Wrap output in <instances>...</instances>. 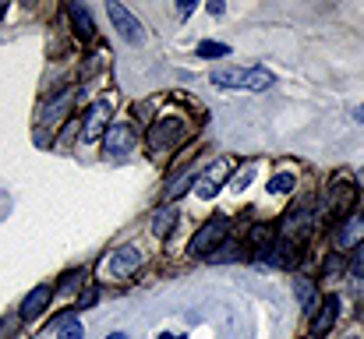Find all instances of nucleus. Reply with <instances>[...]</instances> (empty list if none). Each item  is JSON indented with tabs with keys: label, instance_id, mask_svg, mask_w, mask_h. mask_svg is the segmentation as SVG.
Listing matches in <instances>:
<instances>
[{
	"label": "nucleus",
	"instance_id": "nucleus-22",
	"mask_svg": "<svg viewBox=\"0 0 364 339\" xmlns=\"http://www.w3.org/2000/svg\"><path fill=\"white\" fill-rule=\"evenodd\" d=\"M287 191H294V173H276L269 181V195H287Z\"/></svg>",
	"mask_w": 364,
	"mask_h": 339
},
{
	"label": "nucleus",
	"instance_id": "nucleus-3",
	"mask_svg": "<svg viewBox=\"0 0 364 339\" xmlns=\"http://www.w3.org/2000/svg\"><path fill=\"white\" fill-rule=\"evenodd\" d=\"M311 230H315V212H311L308 205H301L297 212H290V216L283 220V240H290V244L301 247V240H308Z\"/></svg>",
	"mask_w": 364,
	"mask_h": 339
},
{
	"label": "nucleus",
	"instance_id": "nucleus-14",
	"mask_svg": "<svg viewBox=\"0 0 364 339\" xmlns=\"http://www.w3.org/2000/svg\"><path fill=\"white\" fill-rule=\"evenodd\" d=\"M244 78H247V71H241V68H216L213 71V85H220V89H244Z\"/></svg>",
	"mask_w": 364,
	"mask_h": 339
},
{
	"label": "nucleus",
	"instance_id": "nucleus-15",
	"mask_svg": "<svg viewBox=\"0 0 364 339\" xmlns=\"http://www.w3.org/2000/svg\"><path fill=\"white\" fill-rule=\"evenodd\" d=\"M173 226H177V205H163V209H156V216H152L156 237H166Z\"/></svg>",
	"mask_w": 364,
	"mask_h": 339
},
{
	"label": "nucleus",
	"instance_id": "nucleus-11",
	"mask_svg": "<svg viewBox=\"0 0 364 339\" xmlns=\"http://www.w3.org/2000/svg\"><path fill=\"white\" fill-rule=\"evenodd\" d=\"M336 315H340V297H326L322 311H318L315 322H311V333H315V336H326V333L336 325Z\"/></svg>",
	"mask_w": 364,
	"mask_h": 339
},
{
	"label": "nucleus",
	"instance_id": "nucleus-28",
	"mask_svg": "<svg viewBox=\"0 0 364 339\" xmlns=\"http://www.w3.org/2000/svg\"><path fill=\"white\" fill-rule=\"evenodd\" d=\"M96 301H100V290H96V286H85L82 297H78V308H89V304H96Z\"/></svg>",
	"mask_w": 364,
	"mask_h": 339
},
{
	"label": "nucleus",
	"instance_id": "nucleus-10",
	"mask_svg": "<svg viewBox=\"0 0 364 339\" xmlns=\"http://www.w3.org/2000/svg\"><path fill=\"white\" fill-rule=\"evenodd\" d=\"M68 14H71V21H75V32H78L82 39H92V36H96V18H92V11H89L85 4L71 0V4H68Z\"/></svg>",
	"mask_w": 364,
	"mask_h": 339
},
{
	"label": "nucleus",
	"instance_id": "nucleus-13",
	"mask_svg": "<svg viewBox=\"0 0 364 339\" xmlns=\"http://www.w3.org/2000/svg\"><path fill=\"white\" fill-rule=\"evenodd\" d=\"M107 120H110V107L107 103H96L92 110L85 113V138H100L103 127H107Z\"/></svg>",
	"mask_w": 364,
	"mask_h": 339
},
{
	"label": "nucleus",
	"instance_id": "nucleus-4",
	"mask_svg": "<svg viewBox=\"0 0 364 339\" xmlns=\"http://www.w3.org/2000/svg\"><path fill=\"white\" fill-rule=\"evenodd\" d=\"M227 170H230V163H227V159L213 163V166H209V173L195 181V195H198V198H205V202H209V198H216V195H220V188L227 184Z\"/></svg>",
	"mask_w": 364,
	"mask_h": 339
},
{
	"label": "nucleus",
	"instance_id": "nucleus-20",
	"mask_svg": "<svg viewBox=\"0 0 364 339\" xmlns=\"http://www.w3.org/2000/svg\"><path fill=\"white\" fill-rule=\"evenodd\" d=\"M191 181H195V173H191V170H188V173H181L177 181H170V184H166V198H181V195L191 188Z\"/></svg>",
	"mask_w": 364,
	"mask_h": 339
},
{
	"label": "nucleus",
	"instance_id": "nucleus-24",
	"mask_svg": "<svg viewBox=\"0 0 364 339\" xmlns=\"http://www.w3.org/2000/svg\"><path fill=\"white\" fill-rule=\"evenodd\" d=\"M82 336H85V329H82L78 318H68V322L60 325V339H82Z\"/></svg>",
	"mask_w": 364,
	"mask_h": 339
},
{
	"label": "nucleus",
	"instance_id": "nucleus-2",
	"mask_svg": "<svg viewBox=\"0 0 364 339\" xmlns=\"http://www.w3.org/2000/svg\"><path fill=\"white\" fill-rule=\"evenodd\" d=\"M107 14H110V21H114V28L121 32L124 43H131V46H138V43H141V25L134 21V14H131L124 4L110 0V4H107Z\"/></svg>",
	"mask_w": 364,
	"mask_h": 339
},
{
	"label": "nucleus",
	"instance_id": "nucleus-17",
	"mask_svg": "<svg viewBox=\"0 0 364 339\" xmlns=\"http://www.w3.org/2000/svg\"><path fill=\"white\" fill-rule=\"evenodd\" d=\"M71 99H75V92H60L53 103H46V110H43V124H53V120H60L64 113L71 110Z\"/></svg>",
	"mask_w": 364,
	"mask_h": 339
},
{
	"label": "nucleus",
	"instance_id": "nucleus-21",
	"mask_svg": "<svg viewBox=\"0 0 364 339\" xmlns=\"http://www.w3.org/2000/svg\"><path fill=\"white\" fill-rule=\"evenodd\" d=\"M251 244L269 251V247L276 244V233H272V226H255V230H251Z\"/></svg>",
	"mask_w": 364,
	"mask_h": 339
},
{
	"label": "nucleus",
	"instance_id": "nucleus-29",
	"mask_svg": "<svg viewBox=\"0 0 364 339\" xmlns=\"http://www.w3.org/2000/svg\"><path fill=\"white\" fill-rule=\"evenodd\" d=\"M354 117H358V120H361V124H364V103H361V107H358V113H354Z\"/></svg>",
	"mask_w": 364,
	"mask_h": 339
},
{
	"label": "nucleus",
	"instance_id": "nucleus-25",
	"mask_svg": "<svg viewBox=\"0 0 364 339\" xmlns=\"http://www.w3.org/2000/svg\"><path fill=\"white\" fill-rule=\"evenodd\" d=\"M251 181H255V163H247V166H241V173H237V181H234L230 188H234V191L241 195V191L247 188V184H251Z\"/></svg>",
	"mask_w": 364,
	"mask_h": 339
},
{
	"label": "nucleus",
	"instance_id": "nucleus-18",
	"mask_svg": "<svg viewBox=\"0 0 364 339\" xmlns=\"http://www.w3.org/2000/svg\"><path fill=\"white\" fill-rule=\"evenodd\" d=\"M269 85H272V71H265V68H251L244 78V89H251V92H262Z\"/></svg>",
	"mask_w": 364,
	"mask_h": 339
},
{
	"label": "nucleus",
	"instance_id": "nucleus-5",
	"mask_svg": "<svg viewBox=\"0 0 364 339\" xmlns=\"http://www.w3.org/2000/svg\"><path fill=\"white\" fill-rule=\"evenodd\" d=\"M184 138V124L177 120V117H166V120H159L152 131H149V145L152 149H170V145H177Z\"/></svg>",
	"mask_w": 364,
	"mask_h": 339
},
{
	"label": "nucleus",
	"instance_id": "nucleus-12",
	"mask_svg": "<svg viewBox=\"0 0 364 339\" xmlns=\"http://www.w3.org/2000/svg\"><path fill=\"white\" fill-rule=\"evenodd\" d=\"M138 265H141L138 247H121V251H114V258H110V272H114V276H131Z\"/></svg>",
	"mask_w": 364,
	"mask_h": 339
},
{
	"label": "nucleus",
	"instance_id": "nucleus-30",
	"mask_svg": "<svg viewBox=\"0 0 364 339\" xmlns=\"http://www.w3.org/2000/svg\"><path fill=\"white\" fill-rule=\"evenodd\" d=\"M159 339H184V336H170V333H163V336H159Z\"/></svg>",
	"mask_w": 364,
	"mask_h": 339
},
{
	"label": "nucleus",
	"instance_id": "nucleus-31",
	"mask_svg": "<svg viewBox=\"0 0 364 339\" xmlns=\"http://www.w3.org/2000/svg\"><path fill=\"white\" fill-rule=\"evenodd\" d=\"M4 11H7V4H4V0H0V18H4Z\"/></svg>",
	"mask_w": 364,
	"mask_h": 339
},
{
	"label": "nucleus",
	"instance_id": "nucleus-1",
	"mask_svg": "<svg viewBox=\"0 0 364 339\" xmlns=\"http://www.w3.org/2000/svg\"><path fill=\"white\" fill-rule=\"evenodd\" d=\"M227 230H230V223L223 220V216H216V220H209V223L202 226L195 237H191V244H188V254L191 258H209L223 240H227Z\"/></svg>",
	"mask_w": 364,
	"mask_h": 339
},
{
	"label": "nucleus",
	"instance_id": "nucleus-27",
	"mask_svg": "<svg viewBox=\"0 0 364 339\" xmlns=\"http://www.w3.org/2000/svg\"><path fill=\"white\" fill-rule=\"evenodd\" d=\"M350 272H354V276H364V240L358 244V251H354V258H350Z\"/></svg>",
	"mask_w": 364,
	"mask_h": 339
},
{
	"label": "nucleus",
	"instance_id": "nucleus-8",
	"mask_svg": "<svg viewBox=\"0 0 364 339\" xmlns=\"http://www.w3.org/2000/svg\"><path fill=\"white\" fill-rule=\"evenodd\" d=\"M350 205H354V184H350L347 177H336L333 188H329V202H326V209H329L333 216H343Z\"/></svg>",
	"mask_w": 364,
	"mask_h": 339
},
{
	"label": "nucleus",
	"instance_id": "nucleus-23",
	"mask_svg": "<svg viewBox=\"0 0 364 339\" xmlns=\"http://www.w3.org/2000/svg\"><path fill=\"white\" fill-rule=\"evenodd\" d=\"M198 57H230V46H227V43H213V39H205V43L198 46Z\"/></svg>",
	"mask_w": 364,
	"mask_h": 339
},
{
	"label": "nucleus",
	"instance_id": "nucleus-7",
	"mask_svg": "<svg viewBox=\"0 0 364 339\" xmlns=\"http://www.w3.org/2000/svg\"><path fill=\"white\" fill-rule=\"evenodd\" d=\"M134 149V127L131 124H110L107 127V156H127Z\"/></svg>",
	"mask_w": 364,
	"mask_h": 339
},
{
	"label": "nucleus",
	"instance_id": "nucleus-26",
	"mask_svg": "<svg viewBox=\"0 0 364 339\" xmlns=\"http://www.w3.org/2000/svg\"><path fill=\"white\" fill-rule=\"evenodd\" d=\"M78 131H85V120H71V124H68V127H64V131H60V141H64V145H68V141H71V138H75V134H78Z\"/></svg>",
	"mask_w": 364,
	"mask_h": 339
},
{
	"label": "nucleus",
	"instance_id": "nucleus-33",
	"mask_svg": "<svg viewBox=\"0 0 364 339\" xmlns=\"http://www.w3.org/2000/svg\"><path fill=\"white\" fill-rule=\"evenodd\" d=\"M361 184H364V170H361Z\"/></svg>",
	"mask_w": 364,
	"mask_h": 339
},
{
	"label": "nucleus",
	"instance_id": "nucleus-16",
	"mask_svg": "<svg viewBox=\"0 0 364 339\" xmlns=\"http://www.w3.org/2000/svg\"><path fill=\"white\" fill-rule=\"evenodd\" d=\"M294 294H297L301 311H315V308H318V294H315L311 279H297V283H294Z\"/></svg>",
	"mask_w": 364,
	"mask_h": 339
},
{
	"label": "nucleus",
	"instance_id": "nucleus-32",
	"mask_svg": "<svg viewBox=\"0 0 364 339\" xmlns=\"http://www.w3.org/2000/svg\"><path fill=\"white\" fill-rule=\"evenodd\" d=\"M110 339H127V336H124V333H114V336H110Z\"/></svg>",
	"mask_w": 364,
	"mask_h": 339
},
{
	"label": "nucleus",
	"instance_id": "nucleus-19",
	"mask_svg": "<svg viewBox=\"0 0 364 339\" xmlns=\"http://www.w3.org/2000/svg\"><path fill=\"white\" fill-rule=\"evenodd\" d=\"M237 258H241V244H237V240H234V244L223 240V244L209 254V262H237Z\"/></svg>",
	"mask_w": 364,
	"mask_h": 339
},
{
	"label": "nucleus",
	"instance_id": "nucleus-9",
	"mask_svg": "<svg viewBox=\"0 0 364 339\" xmlns=\"http://www.w3.org/2000/svg\"><path fill=\"white\" fill-rule=\"evenodd\" d=\"M358 240H364V209L343 220V226L336 230V247H354Z\"/></svg>",
	"mask_w": 364,
	"mask_h": 339
},
{
	"label": "nucleus",
	"instance_id": "nucleus-6",
	"mask_svg": "<svg viewBox=\"0 0 364 339\" xmlns=\"http://www.w3.org/2000/svg\"><path fill=\"white\" fill-rule=\"evenodd\" d=\"M50 301H53V286H36L32 294H25V301H21V308H18V318H21V322L39 318Z\"/></svg>",
	"mask_w": 364,
	"mask_h": 339
}]
</instances>
